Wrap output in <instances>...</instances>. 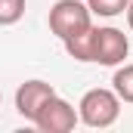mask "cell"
Segmentation results:
<instances>
[{
  "mask_svg": "<svg viewBox=\"0 0 133 133\" xmlns=\"http://www.w3.org/2000/svg\"><path fill=\"white\" fill-rule=\"evenodd\" d=\"M118 115H121V99H118V93L115 90H87L84 93V99L77 105V121L81 124H87V127H93V130H102V127H111L115 121H118Z\"/></svg>",
  "mask_w": 133,
  "mask_h": 133,
  "instance_id": "obj_1",
  "label": "cell"
},
{
  "mask_svg": "<svg viewBox=\"0 0 133 133\" xmlns=\"http://www.w3.org/2000/svg\"><path fill=\"white\" fill-rule=\"evenodd\" d=\"M90 6L81 3V0H56L53 9H50V31L56 34L59 40H68L74 34L87 31L93 22H90Z\"/></svg>",
  "mask_w": 133,
  "mask_h": 133,
  "instance_id": "obj_2",
  "label": "cell"
},
{
  "mask_svg": "<svg viewBox=\"0 0 133 133\" xmlns=\"http://www.w3.org/2000/svg\"><path fill=\"white\" fill-rule=\"evenodd\" d=\"M130 53L127 34L118 28H93V46H90V62L99 65H121Z\"/></svg>",
  "mask_w": 133,
  "mask_h": 133,
  "instance_id": "obj_3",
  "label": "cell"
},
{
  "mask_svg": "<svg viewBox=\"0 0 133 133\" xmlns=\"http://www.w3.org/2000/svg\"><path fill=\"white\" fill-rule=\"evenodd\" d=\"M34 127L43 133H68L77 127V111L68 105L62 96H50V99L40 105V111H37V118H34Z\"/></svg>",
  "mask_w": 133,
  "mask_h": 133,
  "instance_id": "obj_4",
  "label": "cell"
},
{
  "mask_svg": "<svg viewBox=\"0 0 133 133\" xmlns=\"http://www.w3.org/2000/svg\"><path fill=\"white\" fill-rule=\"evenodd\" d=\"M53 93H56V87L46 84V81H25V84H19V90H16V111H19L25 121L34 124L40 105L50 99Z\"/></svg>",
  "mask_w": 133,
  "mask_h": 133,
  "instance_id": "obj_5",
  "label": "cell"
},
{
  "mask_svg": "<svg viewBox=\"0 0 133 133\" xmlns=\"http://www.w3.org/2000/svg\"><path fill=\"white\" fill-rule=\"evenodd\" d=\"M111 87H115V93H118L121 102H133V65L118 68L115 77H111Z\"/></svg>",
  "mask_w": 133,
  "mask_h": 133,
  "instance_id": "obj_6",
  "label": "cell"
},
{
  "mask_svg": "<svg viewBox=\"0 0 133 133\" xmlns=\"http://www.w3.org/2000/svg\"><path fill=\"white\" fill-rule=\"evenodd\" d=\"M87 6H90L93 16L111 19V16H121V12L130 6V0H87Z\"/></svg>",
  "mask_w": 133,
  "mask_h": 133,
  "instance_id": "obj_7",
  "label": "cell"
},
{
  "mask_svg": "<svg viewBox=\"0 0 133 133\" xmlns=\"http://www.w3.org/2000/svg\"><path fill=\"white\" fill-rule=\"evenodd\" d=\"M25 16V0H0V25H16Z\"/></svg>",
  "mask_w": 133,
  "mask_h": 133,
  "instance_id": "obj_8",
  "label": "cell"
},
{
  "mask_svg": "<svg viewBox=\"0 0 133 133\" xmlns=\"http://www.w3.org/2000/svg\"><path fill=\"white\" fill-rule=\"evenodd\" d=\"M127 22H130V28H133V0H130V6H127Z\"/></svg>",
  "mask_w": 133,
  "mask_h": 133,
  "instance_id": "obj_9",
  "label": "cell"
},
{
  "mask_svg": "<svg viewBox=\"0 0 133 133\" xmlns=\"http://www.w3.org/2000/svg\"><path fill=\"white\" fill-rule=\"evenodd\" d=\"M0 99H3V96H0Z\"/></svg>",
  "mask_w": 133,
  "mask_h": 133,
  "instance_id": "obj_10",
  "label": "cell"
}]
</instances>
